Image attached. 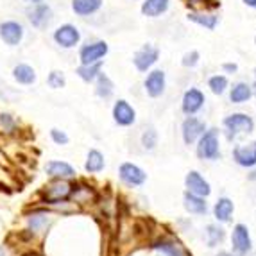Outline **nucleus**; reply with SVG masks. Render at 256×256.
I'll return each mask as SVG.
<instances>
[{"instance_id": "41", "label": "nucleus", "mask_w": 256, "mask_h": 256, "mask_svg": "<svg viewBox=\"0 0 256 256\" xmlns=\"http://www.w3.org/2000/svg\"><path fill=\"white\" fill-rule=\"evenodd\" d=\"M210 0H186V4L190 6L192 9H199L201 6H204V4H208Z\"/></svg>"}, {"instance_id": "1", "label": "nucleus", "mask_w": 256, "mask_h": 256, "mask_svg": "<svg viewBox=\"0 0 256 256\" xmlns=\"http://www.w3.org/2000/svg\"><path fill=\"white\" fill-rule=\"evenodd\" d=\"M58 218L60 217L48 206H43L40 202L29 204L20 215L22 226L16 231L18 244L26 246V249H38V246H42L43 240L47 238Z\"/></svg>"}, {"instance_id": "10", "label": "nucleus", "mask_w": 256, "mask_h": 256, "mask_svg": "<svg viewBox=\"0 0 256 256\" xmlns=\"http://www.w3.org/2000/svg\"><path fill=\"white\" fill-rule=\"evenodd\" d=\"M118 181L128 188H140L147 183V172L132 162H124L118 165Z\"/></svg>"}, {"instance_id": "14", "label": "nucleus", "mask_w": 256, "mask_h": 256, "mask_svg": "<svg viewBox=\"0 0 256 256\" xmlns=\"http://www.w3.org/2000/svg\"><path fill=\"white\" fill-rule=\"evenodd\" d=\"M186 20L206 30H215L220 24L218 13L210 11V9H190L186 13Z\"/></svg>"}, {"instance_id": "39", "label": "nucleus", "mask_w": 256, "mask_h": 256, "mask_svg": "<svg viewBox=\"0 0 256 256\" xmlns=\"http://www.w3.org/2000/svg\"><path fill=\"white\" fill-rule=\"evenodd\" d=\"M16 256H43V254L40 249H24V251H20Z\"/></svg>"}, {"instance_id": "47", "label": "nucleus", "mask_w": 256, "mask_h": 256, "mask_svg": "<svg viewBox=\"0 0 256 256\" xmlns=\"http://www.w3.org/2000/svg\"><path fill=\"white\" fill-rule=\"evenodd\" d=\"M134 2H140V0H134Z\"/></svg>"}, {"instance_id": "17", "label": "nucleus", "mask_w": 256, "mask_h": 256, "mask_svg": "<svg viewBox=\"0 0 256 256\" xmlns=\"http://www.w3.org/2000/svg\"><path fill=\"white\" fill-rule=\"evenodd\" d=\"M104 168H106V156H104L102 150L95 149H88L84 156V163H82V170L86 176H98L102 174Z\"/></svg>"}, {"instance_id": "36", "label": "nucleus", "mask_w": 256, "mask_h": 256, "mask_svg": "<svg viewBox=\"0 0 256 256\" xmlns=\"http://www.w3.org/2000/svg\"><path fill=\"white\" fill-rule=\"evenodd\" d=\"M208 86H210V90L214 92L215 95H222L228 88V77L220 76V74L212 76L210 77V81H208Z\"/></svg>"}, {"instance_id": "5", "label": "nucleus", "mask_w": 256, "mask_h": 256, "mask_svg": "<svg viewBox=\"0 0 256 256\" xmlns=\"http://www.w3.org/2000/svg\"><path fill=\"white\" fill-rule=\"evenodd\" d=\"M98 197H100V194H98V190L95 188V184L88 183L86 180L77 178L72 183V196H70V201L81 210V212L88 208V206L97 204Z\"/></svg>"}, {"instance_id": "12", "label": "nucleus", "mask_w": 256, "mask_h": 256, "mask_svg": "<svg viewBox=\"0 0 256 256\" xmlns=\"http://www.w3.org/2000/svg\"><path fill=\"white\" fill-rule=\"evenodd\" d=\"M166 88V76L162 68H152L147 72L146 79H144V90H146L147 97L158 98L165 94Z\"/></svg>"}, {"instance_id": "21", "label": "nucleus", "mask_w": 256, "mask_h": 256, "mask_svg": "<svg viewBox=\"0 0 256 256\" xmlns=\"http://www.w3.org/2000/svg\"><path fill=\"white\" fill-rule=\"evenodd\" d=\"M172 0H142L140 13L146 18H162L168 13Z\"/></svg>"}, {"instance_id": "43", "label": "nucleus", "mask_w": 256, "mask_h": 256, "mask_svg": "<svg viewBox=\"0 0 256 256\" xmlns=\"http://www.w3.org/2000/svg\"><path fill=\"white\" fill-rule=\"evenodd\" d=\"M27 6H32V4H40V2H45V0H24Z\"/></svg>"}, {"instance_id": "26", "label": "nucleus", "mask_w": 256, "mask_h": 256, "mask_svg": "<svg viewBox=\"0 0 256 256\" xmlns=\"http://www.w3.org/2000/svg\"><path fill=\"white\" fill-rule=\"evenodd\" d=\"M233 158L242 166H256V142H249V144L235 147Z\"/></svg>"}, {"instance_id": "46", "label": "nucleus", "mask_w": 256, "mask_h": 256, "mask_svg": "<svg viewBox=\"0 0 256 256\" xmlns=\"http://www.w3.org/2000/svg\"><path fill=\"white\" fill-rule=\"evenodd\" d=\"M254 45H256V36H254Z\"/></svg>"}, {"instance_id": "15", "label": "nucleus", "mask_w": 256, "mask_h": 256, "mask_svg": "<svg viewBox=\"0 0 256 256\" xmlns=\"http://www.w3.org/2000/svg\"><path fill=\"white\" fill-rule=\"evenodd\" d=\"M224 128L230 132V138H235L236 134H242V132H251L254 129V122L249 115L235 113L224 118Z\"/></svg>"}, {"instance_id": "37", "label": "nucleus", "mask_w": 256, "mask_h": 256, "mask_svg": "<svg viewBox=\"0 0 256 256\" xmlns=\"http://www.w3.org/2000/svg\"><path fill=\"white\" fill-rule=\"evenodd\" d=\"M201 61V54L197 50H190L183 56V60H181V64H183L184 68H196L197 64Z\"/></svg>"}, {"instance_id": "45", "label": "nucleus", "mask_w": 256, "mask_h": 256, "mask_svg": "<svg viewBox=\"0 0 256 256\" xmlns=\"http://www.w3.org/2000/svg\"><path fill=\"white\" fill-rule=\"evenodd\" d=\"M217 256H233V254H231V252H218Z\"/></svg>"}, {"instance_id": "23", "label": "nucleus", "mask_w": 256, "mask_h": 256, "mask_svg": "<svg viewBox=\"0 0 256 256\" xmlns=\"http://www.w3.org/2000/svg\"><path fill=\"white\" fill-rule=\"evenodd\" d=\"M202 104H204V95L201 90L197 88H190V90L184 92L183 95V104H181V110H183L184 115H194L201 110Z\"/></svg>"}, {"instance_id": "27", "label": "nucleus", "mask_w": 256, "mask_h": 256, "mask_svg": "<svg viewBox=\"0 0 256 256\" xmlns=\"http://www.w3.org/2000/svg\"><path fill=\"white\" fill-rule=\"evenodd\" d=\"M104 70V63H95V64H77L76 66V76L79 81L84 84H94V81L98 77V74Z\"/></svg>"}, {"instance_id": "7", "label": "nucleus", "mask_w": 256, "mask_h": 256, "mask_svg": "<svg viewBox=\"0 0 256 256\" xmlns=\"http://www.w3.org/2000/svg\"><path fill=\"white\" fill-rule=\"evenodd\" d=\"M26 18L32 29L47 30L54 22V11L47 2H40V4H32L26 9Z\"/></svg>"}, {"instance_id": "28", "label": "nucleus", "mask_w": 256, "mask_h": 256, "mask_svg": "<svg viewBox=\"0 0 256 256\" xmlns=\"http://www.w3.org/2000/svg\"><path fill=\"white\" fill-rule=\"evenodd\" d=\"M150 248L160 251L165 256H186L184 249L181 248L178 242H174L172 238H160V240H156V242H152Z\"/></svg>"}, {"instance_id": "8", "label": "nucleus", "mask_w": 256, "mask_h": 256, "mask_svg": "<svg viewBox=\"0 0 256 256\" xmlns=\"http://www.w3.org/2000/svg\"><path fill=\"white\" fill-rule=\"evenodd\" d=\"M26 40V26L18 20H2L0 22V42L4 43L6 47L16 48L20 47Z\"/></svg>"}, {"instance_id": "13", "label": "nucleus", "mask_w": 256, "mask_h": 256, "mask_svg": "<svg viewBox=\"0 0 256 256\" xmlns=\"http://www.w3.org/2000/svg\"><path fill=\"white\" fill-rule=\"evenodd\" d=\"M197 156L201 160H215L218 156V131L210 129L202 132L199 146H197Z\"/></svg>"}, {"instance_id": "48", "label": "nucleus", "mask_w": 256, "mask_h": 256, "mask_svg": "<svg viewBox=\"0 0 256 256\" xmlns=\"http://www.w3.org/2000/svg\"><path fill=\"white\" fill-rule=\"evenodd\" d=\"M218 2H220V0H218Z\"/></svg>"}, {"instance_id": "25", "label": "nucleus", "mask_w": 256, "mask_h": 256, "mask_svg": "<svg viewBox=\"0 0 256 256\" xmlns=\"http://www.w3.org/2000/svg\"><path fill=\"white\" fill-rule=\"evenodd\" d=\"M184 183H186V188H188V192L190 194H196V196H201V197H208L210 194H212L210 183L196 170L188 172Z\"/></svg>"}, {"instance_id": "34", "label": "nucleus", "mask_w": 256, "mask_h": 256, "mask_svg": "<svg viewBox=\"0 0 256 256\" xmlns=\"http://www.w3.org/2000/svg\"><path fill=\"white\" fill-rule=\"evenodd\" d=\"M224 236H226V233H224V230H222L220 226H217V224H210V226L206 228V244H208V248L218 246V244L224 240Z\"/></svg>"}, {"instance_id": "32", "label": "nucleus", "mask_w": 256, "mask_h": 256, "mask_svg": "<svg viewBox=\"0 0 256 256\" xmlns=\"http://www.w3.org/2000/svg\"><path fill=\"white\" fill-rule=\"evenodd\" d=\"M158 131H156V128L154 126H146L144 128V131H142V136H140V142H142V147H144V150H147V152H152L156 147H158Z\"/></svg>"}, {"instance_id": "31", "label": "nucleus", "mask_w": 256, "mask_h": 256, "mask_svg": "<svg viewBox=\"0 0 256 256\" xmlns=\"http://www.w3.org/2000/svg\"><path fill=\"white\" fill-rule=\"evenodd\" d=\"M47 86L50 88L52 92H60L64 90L66 84H68V79H66V74L60 68H52L50 72L47 74V79H45Z\"/></svg>"}, {"instance_id": "24", "label": "nucleus", "mask_w": 256, "mask_h": 256, "mask_svg": "<svg viewBox=\"0 0 256 256\" xmlns=\"http://www.w3.org/2000/svg\"><path fill=\"white\" fill-rule=\"evenodd\" d=\"M231 242H233V249L238 254H248L251 251V236H249V230L244 224H236L231 235Z\"/></svg>"}, {"instance_id": "33", "label": "nucleus", "mask_w": 256, "mask_h": 256, "mask_svg": "<svg viewBox=\"0 0 256 256\" xmlns=\"http://www.w3.org/2000/svg\"><path fill=\"white\" fill-rule=\"evenodd\" d=\"M233 210H235V206H233V201L231 199H228V197H220L217 201V204H215V218L220 222H228L231 220V215H233Z\"/></svg>"}, {"instance_id": "20", "label": "nucleus", "mask_w": 256, "mask_h": 256, "mask_svg": "<svg viewBox=\"0 0 256 256\" xmlns=\"http://www.w3.org/2000/svg\"><path fill=\"white\" fill-rule=\"evenodd\" d=\"M22 131L20 118L11 111H0V134L6 138H14L18 136Z\"/></svg>"}, {"instance_id": "40", "label": "nucleus", "mask_w": 256, "mask_h": 256, "mask_svg": "<svg viewBox=\"0 0 256 256\" xmlns=\"http://www.w3.org/2000/svg\"><path fill=\"white\" fill-rule=\"evenodd\" d=\"M0 256H13V249L9 244H0Z\"/></svg>"}, {"instance_id": "42", "label": "nucleus", "mask_w": 256, "mask_h": 256, "mask_svg": "<svg viewBox=\"0 0 256 256\" xmlns=\"http://www.w3.org/2000/svg\"><path fill=\"white\" fill-rule=\"evenodd\" d=\"M242 4L249 9H256V0H242Z\"/></svg>"}, {"instance_id": "16", "label": "nucleus", "mask_w": 256, "mask_h": 256, "mask_svg": "<svg viewBox=\"0 0 256 256\" xmlns=\"http://www.w3.org/2000/svg\"><path fill=\"white\" fill-rule=\"evenodd\" d=\"M11 77H13V81L16 82L18 86H24V88H29V86H34L38 82V72L32 64L29 63H16L11 68Z\"/></svg>"}, {"instance_id": "6", "label": "nucleus", "mask_w": 256, "mask_h": 256, "mask_svg": "<svg viewBox=\"0 0 256 256\" xmlns=\"http://www.w3.org/2000/svg\"><path fill=\"white\" fill-rule=\"evenodd\" d=\"M43 174L47 180H64V181H76L79 178L76 165L70 163L68 160L52 158L43 163Z\"/></svg>"}, {"instance_id": "19", "label": "nucleus", "mask_w": 256, "mask_h": 256, "mask_svg": "<svg viewBox=\"0 0 256 256\" xmlns=\"http://www.w3.org/2000/svg\"><path fill=\"white\" fill-rule=\"evenodd\" d=\"M92 86H94L95 97L104 100V102H106V100H111L113 95H115V82H113V79H111L104 70L98 74V77L95 79Z\"/></svg>"}, {"instance_id": "11", "label": "nucleus", "mask_w": 256, "mask_h": 256, "mask_svg": "<svg viewBox=\"0 0 256 256\" xmlns=\"http://www.w3.org/2000/svg\"><path fill=\"white\" fill-rule=\"evenodd\" d=\"M111 118L118 128H131L136 124V110L126 98H116L111 106Z\"/></svg>"}, {"instance_id": "30", "label": "nucleus", "mask_w": 256, "mask_h": 256, "mask_svg": "<svg viewBox=\"0 0 256 256\" xmlns=\"http://www.w3.org/2000/svg\"><path fill=\"white\" fill-rule=\"evenodd\" d=\"M252 88L251 84H248V82H236V84H233V88H231L230 92V98L233 104H242V102H248L249 98L252 97Z\"/></svg>"}, {"instance_id": "35", "label": "nucleus", "mask_w": 256, "mask_h": 256, "mask_svg": "<svg viewBox=\"0 0 256 256\" xmlns=\"http://www.w3.org/2000/svg\"><path fill=\"white\" fill-rule=\"evenodd\" d=\"M48 138H50L52 144L58 146V147H68L70 146V134L61 128H50V131H48Z\"/></svg>"}, {"instance_id": "2", "label": "nucleus", "mask_w": 256, "mask_h": 256, "mask_svg": "<svg viewBox=\"0 0 256 256\" xmlns=\"http://www.w3.org/2000/svg\"><path fill=\"white\" fill-rule=\"evenodd\" d=\"M72 183L74 181H64V180H47V183L42 184V188L36 194V202L43 206H52L60 204V202L70 201L72 196Z\"/></svg>"}, {"instance_id": "18", "label": "nucleus", "mask_w": 256, "mask_h": 256, "mask_svg": "<svg viewBox=\"0 0 256 256\" xmlns=\"http://www.w3.org/2000/svg\"><path fill=\"white\" fill-rule=\"evenodd\" d=\"M104 8V0H72L70 9L79 18H88L97 14Z\"/></svg>"}, {"instance_id": "38", "label": "nucleus", "mask_w": 256, "mask_h": 256, "mask_svg": "<svg viewBox=\"0 0 256 256\" xmlns=\"http://www.w3.org/2000/svg\"><path fill=\"white\" fill-rule=\"evenodd\" d=\"M222 70H224V74H236L238 72V64L236 63H224L222 64Z\"/></svg>"}, {"instance_id": "22", "label": "nucleus", "mask_w": 256, "mask_h": 256, "mask_svg": "<svg viewBox=\"0 0 256 256\" xmlns=\"http://www.w3.org/2000/svg\"><path fill=\"white\" fill-rule=\"evenodd\" d=\"M181 132H183L184 144L190 146V144H194L204 132V122L196 118V116H188L183 122V126H181Z\"/></svg>"}, {"instance_id": "4", "label": "nucleus", "mask_w": 256, "mask_h": 256, "mask_svg": "<svg viewBox=\"0 0 256 256\" xmlns=\"http://www.w3.org/2000/svg\"><path fill=\"white\" fill-rule=\"evenodd\" d=\"M110 54V45L106 40H88L77 47V61L79 64H95L104 63Z\"/></svg>"}, {"instance_id": "9", "label": "nucleus", "mask_w": 256, "mask_h": 256, "mask_svg": "<svg viewBox=\"0 0 256 256\" xmlns=\"http://www.w3.org/2000/svg\"><path fill=\"white\" fill-rule=\"evenodd\" d=\"M160 48L152 43H144L134 54H132V64L140 74H147L156 66L160 61Z\"/></svg>"}, {"instance_id": "29", "label": "nucleus", "mask_w": 256, "mask_h": 256, "mask_svg": "<svg viewBox=\"0 0 256 256\" xmlns=\"http://www.w3.org/2000/svg\"><path fill=\"white\" fill-rule=\"evenodd\" d=\"M183 206L186 212L190 214H196V215H202L208 212V206H206L204 199L201 196H196V194H190L186 192L183 197Z\"/></svg>"}, {"instance_id": "44", "label": "nucleus", "mask_w": 256, "mask_h": 256, "mask_svg": "<svg viewBox=\"0 0 256 256\" xmlns=\"http://www.w3.org/2000/svg\"><path fill=\"white\" fill-rule=\"evenodd\" d=\"M251 88H252V92H256V70H254V82H252Z\"/></svg>"}, {"instance_id": "3", "label": "nucleus", "mask_w": 256, "mask_h": 256, "mask_svg": "<svg viewBox=\"0 0 256 256\" xmlns=\"http://www.w3.org/2000/svg\"><path fill=\"white\" fill-rule=\"evenodd\" d=\"M52 43L61 50H76L82 43V32L76 24H61L52 30Z\"/></svg>"}]
</instances>
